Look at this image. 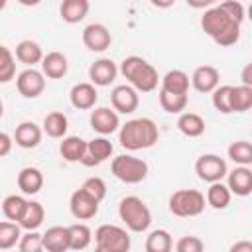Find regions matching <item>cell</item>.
Here are the masks:
<instances>
[{"label":"cell","mask_w":252,"mask_h":252,"mask_svg":"<svg viewBox=\"0 0 252 252\" xmlns=\"http://www.w3.org/2000/svg\"><path fill=\"white\" fill-rule=\"evenodd\" d=\"M26 207H28V201L22 195H8L2 201V213L10 222H20Z\"/></svg>","instance_id":"obj_34"},{"label":"cell","mask_w":252,"mask_h":252,"mask_svg":"<svg viewBox=\"0 0 252 252\" xmlns=\"http://www.w3.org/2000/svg\"><path fill=\"white\" fill-rule=\"evenodd\" d=\"M195 173L205 183H217L222 181L228 173L226 161L217 154H203L195 161Z\"/></svg>","instance_id":"obj_8"},{"label":"cell","mask_w":252,"mask_h":252,"mask_svg":"<svg viewBox=\"0 0 252 252\" xmlns=\"http://www.w3.org/2000/svg\"><path fill=\"white\" fill-rule=\"evenodd\" d=\"M191 85L197 93H213L217 87H219V81H220V75H219V69L213 67V65H201L193 71L191 75Z\"/></svg>","instance_id":"obj_17"},{"label":"cell","mask_w":252,"mask_h":252,"mask_svg":"<svg viewBox=\"0 0 252 252\" xmlns=\"http://www.w3.org/2000/svg\"><path fill=\"white\" fill-rule=\"evenodd\" d=\"M228 158L236 163V165H250L252 163V144L246 142V140H236L228 146L226 150Z\"/></svg>","instance_id":"obj_35"},{"label":"cell","mask_w":252,"mask_h":252,"mask_svg":"<svg viewBox=\"0 0 252 252\" xmlns=\"http://www.w3.org/2000/svg\"><path fill=\"white\" fill-rule=\"evenodd\" d=\"M96 246H104L112 252H128L130 250V234L126 228L116 224H100L94 230Z\"/></svg>","instance_id":"obj_7"},{"label":"cell","mask_w":252,"mask_h":252,"mask_svg":"<svg viewBox=\"0 0 252 252\" xmlns=\"http://www.w3.org/2000/svg\"><path fill=\"white\" fill-rule=\"evenodd\" d=\"M110 104L116 114H132L140 104V96L130 85H116L110 93Z\"/></svg>","instance_id":"obj_11"},{"label":"cell","mask_w":252,"mask_h":252,"mask_svg":"<svg viewBox=\"0 0 252 252\" xmlns=\"http://www.w3.org/2000/svg\"><path fill=\"white\" fill-rule=\"evenodd\" d=\"M118 217L126 224V228L132 232H146L152 224V213L148 205L136 195H128L120 201Z\"/></svg>","instance_id":"obj_4"},{"label":"cell","mask_w":252,"mask_h":252,"mask_svg":"<svg viewBox=\"0 0 252 252\" xmlns=\"http://www.w3.org/2000/svg\"><path fill=\"white\" fill-rule=\"evenodd\" d=\"M22 228L18 222L0 220V250H10L20 242Z\"/></svg>","instance_id":"obj_36"},{"label":"cell","mask_w":252,"mask_h":252,"mask_svg":"<svg viewBox=\"0 0 252 252\" xmlns=\"http://www.w3.org/2000/svg\"><path fill=\"white\" fill-rule=\"evenodd\" d=\"M252 65H246L244 71H242V85L244 87H252Z\"/></svg>","instance_id":"obj_46"},{"label":"cell","mask_w":252,"mask_h":252,"mask_svg":"<svg viewBox=\"0 0 252 252\" xmlns=\"http://www.w3.org/2000/svg\"><path fill=\"white\" fill-rule=\"evenodd\" d=\"M161 91L171 94H187L189 93V75L181 69H171L161 77Z\"/></svg>","instance_id":"obj_25"},{"label":"cell","mask_w":252,"mask_h":252,"mask_svg":"<svg viewBox=\"0 0 252 252\" xmlns=\"http://www.w3.org/2000/svg\"><path fill=\"white\" fill-rule=\"evenodd\" d=\"M201 30L220 47L234 45L240 39V24L232 20L220 4L211 6L209 10L203 12L201 16Z\"/></svg>","instance_id":"obj_1"},{"label":"cell","mask_w":252,"mask_h":252,"mask_svg":"<svg viewBox=\"0 0 252 252\" xmlns=\"http://www.w3.org/2000/svg\"><path fill=\"white\" fill-rule=\"evenodd\" d=\"M205 195L197 189H177L169 197V211L175 217H199L205 211Z\"/></svg>","instance_id":"obj_6"},{"label":"cell","mask_w":252,"mask_h":252,"mask_svg":"<svg viewBox=\"0 0 252 252\" xmlns=\"http://www.w3.org/2000/svg\"><path fill=\"white\" fill-rule=\"evenodd\" d=\"M173 238L165 228H156L146 236V252H171Z\"/></svg>","instance_id":"obj_32"},{"label":"cell","mask_w":252,"mask_h":252,"mask_svg":"<svg viewBox=\"0 0 252 252\" xmlns=\"http://www.w3.org/2000/svg\"><path fill=\"white\" fill-rule=\"evenodd\" d=\"M220 8L232 18V20H236L238 24H242L244 22V4L242 2H236V0H228V2H222L220 4Z\"/></svg>","instance_id":"obj_43"},{"label":"cell","mask_w":252,"mask_h":252,"mask_svg":"<svg viewBox=\"0 0 252 252\" xmlns=\"http://www.w3.org/2000/svg\"><path fill=\"white\" fill-rule=\"evenodd\" d=\"M118 73L130 83V87L136 93H152V91H156L158 81H159L156 67L138 55L124 57L118 67Z\"/></svg>","instance_id":"obj_3"},{"label":"cell","mask_w":252,"mask_h":252,"mask_svg":"<svg viewBox=\"0 0 252 252\" xmlns=\"http://www.w3.org/2000/svg\"><path fill=\"white\" fill-rule=\"evenodd\" d=\"M12 144H14V138L8 136L6 132H0V158L8 156L12 152Z\"/></svg>","instance_id":"obj_44"},{"label":"cell","mask_w":252,"mask_h":252,"mask_svg":"<svg viewBox=\"0 0 252 252\" xmlns=\"http://www.w3.org/2000/svg\"><path fill=\"white\" fill-rule=\"evenodd\" d=\"M18 248H20V252H43L41 234L37 230H28L26 234L20 236Z\"/></svg>","instance_id":"obj_40"},{"label":"cell","mask_w":252,"mask_h":252,"mask_svg":"<svg viewBox=\"0 0 252 252\" xmlns=\"http://www.w3.org/2000/svg\"><path fill=\"white\" fill-rule=\"evenodd\" d=\"M228 252H252V242L250 240H236L228 248Z\"/></svg>","instance_id":"obj_45"},{"label":"cell","mask_w":252,"mask_h":252,"mask_svg":"<svg viewBox=\"0 0 252 252\" xmlns=\"http://www.w3.org/2000/svg\"><path fill=\"white\" fill-rule=\"evenodd\" d=\"M94 252H112V250H108L104 246H94Z\"/></svg>","instance_id":"obj_47"},{"label":"cell","mask_w":252,"mask_h":252,"mask_svg":"<svg viewBox=\"0 0 252 252\" xmlns=\"http://www.w3.org/2000/svg\"><path fill=\"white\" fill-rule=\"evenodd\" d=\"M67 128H69V120L63 112L59 110H53L49 114H45L43 118V132L49 136V138H65L67 134Z\"/></svg>","instance_id":"obj_29"},{"label":"cell","mask_w":252,"mask_h":252,"mask_svg":"<svg viewBox=\"0 0 252 252\" xmlns=\"http://www.w3.org/2000/svg\"><path fill=\"white\" fill-rule=\"evenodd\" d=\"M110 43H112V35H110L108 28L104 24L93 22L83 30V45L89 51L102 53V51H106L110 47Z\"/></svg>","instance_id":"obj_10"},{"label":"cell","mask_w":252,"mask_h":252,"mask_svg":"<svg viewBox=\"0 0 252 252\" xmlns=\"http://www.w3.org/2000/svg\"><path fill=\"white\" fill-rule=\"evenodd\" d=\"M159 140V130L158 124L152 118L140 116V118H132L126 124L120 126L118 132V142L124 150L130 152H138V150H148L152 148L156 142Z\"/></svg>","instance_id":"obj_2"},{"label":"cell","mask_w":252,"mask_h":252,"mask_svg":"<svg viewBox=\"0 0 252 252\" xmlns=\"http://www.w3.org/2000/svg\"><path fill=\"white\" fill-rule=\"evenodd\" d=\"M230 108H232V112H246V110H250L252 108V87H244V85L234 87L232 85Z\"/></svg>","instance_id":"obj_33"},{"label":"cell","mask_w":252,"mask_h":252,"mask_svg":"<svg viewBox=\"0 0 252 252\" xmlns=\"http://www.w3.org/2000/svg\"><path fill=\"white\" fill-rule=\"evenodd\" d=\"M116 75H118V67L108 57H100L89 67V79L91 85L94 87H108L110 83H114Z\"/></svg>","instance_id":"obj_15"},{"label":"cell","mask_w":252,"mask_h":252,"mask_svg":"<svg viewBox=\"0 0 252 252\" xmlns=\"http://www.w3.org/2000/svg\"><path fill=\"white\" fill-rule=\"evenodd\" d=\"M41 136H43V130L32 122V120H24L16 126V132H14V142L16 146L24 148V150H33L39 146L41 142Z\"/></svg>","instance_id":"obj_19"},{"label":"cell","mask_w":252,"mask_h":252,"mask_svg":"<svg viewBox=\"0 0 252 252\" xmlns=\"http://www.w3.org/2000/svg\"><path fill=\"white\" fill-rule=\"evenodd\" d=\"M2 114H4V104H2V100H0V118H2Z\"/></svg>","instance_id":"obj_49"},{"label":"cell","mask_w":252,"mask_h":252,"mask_svg":"<svg viewBox=\"0 0 252 252\" xmlns=\"http://www.w3.org/2000/svg\"><path fill=\"white\" fill-rule=\"evenodd\" d=\"M81 189L87 191V193H89L94 201H98V203L106 197V183H104V179H100V177H96V175L87 177V179L83 181Z\"/></svg>","instance_id":"obj_41"},{"label":"cell","mask_w":252,"mask_h":252,"mask_svg":"<svg viewBox=\"0 0 252 252\" xmlns=\"http://www.w3.org/2000/svg\"><path fill=\"white\" fill-rule=\"evenodd\" d=\"M69 63L61 51H49L41 59V73L47 79H63L67 75Z\"/></svg>","instance_id":"obj_20"},{"label":"cell","mask_w":252,"mask_h":252,"mask_svg":"<svg viewBox=\"0 0 252 252\" xmlns=\"http://www.w3.org/2000/svg\"><path fill=\"white\" fill-rule=\"evenodd\" d=\"M6 8V0H0V10H4Z\"/></svg>","instance_id":"obj_48"},{"label":"cell","mask_w":252,"mask_h":252,"mask_svg":"<svg viewBox=\"0 0 252 252\" xmlns=\"http://www.w3.org/2000/svg\"><path fill=\"white\" fill-rule=\"evenodd\" d=\"M89 122H91V128H93L94 132H98L100 136H108V134H112V132H116V130L120 128V118H118V114H116L112 108H108V106H98V108H94V110L91 112Z\"/></svg>","instance_id":"obj_13"},{"label":"cell","mask_w":252,"mask_h":252,"mask_svg":"<svg viewBox=\"0 0 252 252\" xmlns=\"http://www.w3.org/2000/svg\"><path fill=\"white\" fill-rule=\"evenodd\" d=\"M69 228V250H85L93 242V230L85 222H75Z\"/></svg>","instance_id":"obj_31"},{"label":"cell","mask_w":252,"mask_h":252,"mask_svg":"<svg viewBox=\"0 0 252 252\" xmlns=\"http://www.w3.org/2000/svg\"><path fill=\"white\" fill-rule=\"evenodd\" d=\"M110 171L116 179H120L122 183H128V185H136L140 181H144L148 177V163L140 158H134L130 154H122V156H116L110 163Z\"/></svg>","instance_id":"obj_5"},{"label":"cell","mask_w":252,"mask_h":252,"mask_svg":"<svg viewBox=\"0 0 252 252\" xmlns=\"http://www.w3.org/2000/svg\"><path fill=\"white\" fill-rule=\"evenodd\" d=\"M69 209L77 220H91L98 213V201H94L87 191H83L79 187L77 191H73V195L69 199Z\"/></svg>","instance_id":"obj_12"},{"label":"cell","mask_w":252,"mask_h":252,"mask_svg":"<svg viewBox=\"0 0 252 252\" xmlns=\"http://www.w3.org/2000/svg\"><path fill=\"white\" fill-rule=\"evenodd\" d=\"M18 187L24 195H35L43 187V173L37 167H22L18 173Z\"/></svg>","instance_id":"obj_22"},{"label":"cell","mask_w":252,"mask_h":252,"mask_svg":"<svg viewBox=\"0 0 252 252\" xmlns=\"http://www.w3.org/2000/svg\"><path fill=\"white\" fill-rule=\"evenodd\" d=\"M159 106L167 114H181L187 106V94H171L159 89Z\"/></svg>","instance_id":"obj_37"},{"label":"cell","mask_w":252,"mask_h":252,"mask_svg":"<svg viewBox=\"0 0 252 252\" xmlns=\"http://www.w3.org/2000/svg\"><path fill=\"white\" fill-rule=\"evenodd\" d=\"M43 250L47 252H67L69 250V228L67 226H51L41 234Z\"/></svg>","instance_id":"obj_21"},{"label":"cell","mask_w":252,"mask_h":252,"mask_svg":"<svg viewBox=\"0 0 252 252\" xmlns=\"http://www.w3.org/2000/svg\"><path fill=\"white\" fill-rule=\"evenodd\" d=\"M59 154L65 161L69 163H81V159L87 154V142L79 136H65L63 142L59 144Z\"/></svg>","instance_id":"obj_23"},{"label":"cell","mask_w":252,"mask_h":252,"mask_svg":"<svg viewBox=\"0 0 252 252\" xmlns=\"http://www.w3.org/2000/svg\"><path fill=\"white\" fill-rule=\"evenodd\" d=\"M114 152V146L108 138L104 136H98V138H93L91 142H87V154L85 158L81 159L83 165L87 167H93V165H98L102 161H106Z\"/></svg>","instance_id":"obj_14"},{"label":"cell","mask_w":252,"mask_h":252,"mask_svg":"<svg viewBox=\"0 0 252 252\" xmlns=\"http://www.w3.org/2000/svg\"><path fill=\"white\" fill-rule=\"evenodd\" d=\"M230 199H232V195H230L228 187H226L222 181H217V183H211V185H209L205 201H207V205H211L213 209H217V211L226 209V207L230 205Z\"/></svg>","instance_id":"obj_30"},{"label":"cell","mask_w":252,"mask_h":252,"mask_svg":"<svg viewBox=\"0 0 252 252\" xmlns=\"http://www.w3.org/2000/svg\"><path fill=\"white\" fill-rule=\"evenodd\" d=\"M16 59L28 67H33L37 63H41L43 59V51L39 47L37 41L33 39H22L18 45H16Z\"/></svg>","instance_id":"obj_27"},{"label":"cell","mask_w":252,"mask_h":252,"mask_svg":"<svg viewBox=\"0 0 252 252\" xmlns=\"http://www.w3.org/2000/svg\"><path fill=\"white\" fill-rule=\"evenodd\" d=\"M16 87L24 98H37L45 91V77L41 71L28 67L16 77Z\"/></svg>","instance_id":"obj_9"},{"label":"cell","mask_w":252,"mask_h":252,"mask_svg":"<svg viewBox=\"0 0 252 252\" xmlns=\"http://www.w3.org/2000/svg\"><path fill=\"white\" fill-rule=\"evenodd\" d=\"M230 91H232V85H219L213 91V94H211L213 106L220 114H232V108H230Z\"/></svg>","instance_id":"obj_39"},{"label":"cell","mask_w":252,"mask_h":252,"mask_svg":"<svg viewBox=\"0 0 252 252\" xmlns=\"http://www.w3.org/2000/svg\"><path fill=\"white\" fill-rule=\"evenodd\" d=\"M43 219H45L43 205L37 203V201H28V207H26V211H24V215H22V219H20L18 224L24 230H37L41 226Z\"/></svg>","instance_id":"obj_28"},{"label":"cell","mask_w":252,"mask_h":252,"mask_svg":"<svg viewBox=\"0 0 252 252\" xmlns=\"http://www.w3.org/2000/svg\"><path fill=\"white\" fill-rule=\"evenodd\" d=\"M89 0H63L59 6V16L67 24H79L89 14Z\"/></svg>","instance_id":"obj_24"},{"label":"cell","mask_w":252,"mask_h":252,"mask_svg":"<svg viewBox=\"0 0 252 252\" xmlns=\"http://www.w3.org/2000/svg\"><path fill=\"white\" fill-rule=\"evenodd\" d=\"M16 77V59L14 53L6 47L0 45V83H10Z\"/></svg>","instance_id":"obj_38"},{"label":"cell","mask_w":252,"mask_h":252,"mask_svg":"<svg viewBox=\"0 0 252 252\" xmlns=\"http://www.w3.org/2000/svg\"><path fill=\"white\" fill-rule=\"evenodd\" d=\"M226 187L230 195L248 197L252 193V169L246 165H236L226 173Z\"/></svg>","instance_id":"obj_16"},{"label":"cell","mask_w":252,"mask_h":252,"mask_svg":"<svg viewBox=\"0 0 252 252\" xmlns=\"http://www.w3.org/2000/svg\"><path fill=\"white\" fill-rule=\"evenodd\" d=\"M177 130L187 138H199L205 132V120L197 112H181L177 118Z\"/></svg>","instance_id":"obj_26"},{"label":"cell","mask_w":252,"mask_h":252,"mask_svg":"<svg viewBox=\"0 0 252 252\" xmlns=\"http://www.w3.org/2000/svg\"><path fill=\"white\" fill-rule=\"evenodd\" d=\"M175 252H205V244L199 236L187 234L175 242Z\"/></svg>","instance_id":"obj_42"},{"label":"cell","mask_w":252,"mask_h":252,"mask_svg":"<svg viewBox=\"0 0 252 252\" xmlns=\"http://www.w3.org/2000/svg\"><path fill=\"white\" fill-rule=\"evenodd\" d=\"M69 100L77 110H91L98 100L96 87L91 83H77L69 91Z\"/></svg>","instance_id":"obj_18"}]
</instances>
